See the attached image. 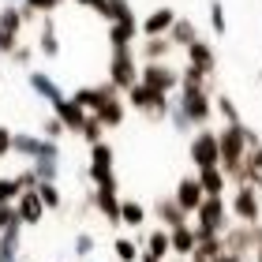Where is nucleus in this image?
Instances as JSON below:
<instances>
[{"mask_svg":"<svg viewBox=\"0 0 262 262\" xmlns=\"http://www.w3.org/2000/svg\"><path fill=\"white\" fill-rule=\"evenodd\" d=\"M258 135L255 131H247L244 124H225L221 127V135H217V142H221V172L232 180V172L240 169V161H244V154H247V142H255Z\"/></svg>","mask_w":262,"mask_h":262,"instance_id":"obj_1","label":"nucleus"},{"mask_svg":"<svg viewBox=\"0 0 262 262\" xmlns=\"http://www.w3.org/2000/svg\"><path fill=\"white\" fill-rule=\"evenodd\" d=\"M127 101H131V109L146 113V116H154V120H165V116H169V105H172L165 90H154V86H146V82H135V86L127 90Z\"/></svg>","mask_w":262,"mask_h":262,"instance_id":"obj_2","label":"nucleus"},{"mask_svg":"<svg viewBox=\"0 0 262 262\" xmlns=\"http://www.w3.org/2000/svg\"><path fill=\"white\" fill-rule=\"evenodd\" d=\"M195 217H199V225H195V232H199V240H206V236H221L225 229H229V206H225V199L217 195V199H206L202 206L195 210Z\"/></svg>","mask_w":262,"mask_h":262,"instance_id":"obj_3","label":"nucleus"},{"mask_svg":"<svg viewBox=\"0 0 262 262\" xmlns=\"http://www.w3.org/2000/svg\"><path fill=\"white\" fill-rule=\"evenodd\" d=\"M139 60H135V49H113V64H109V82L116 90H131L139 82Z\"/></svg>","mask_w":262,"mask_h":262,"instance_id":"obj_4","label":"nucleus"},{"mask_svg":"<svg viewBox=\"0 0 262 262\" xmlns=\"http://www.w3.org/2000/svg\"><path fill=\"white\" fill-rule=\"evenodd\" d=\"M232 180L240 187H262V142H247V154L240 161V169L232 172Z\"/></svg>","mask_w":262,"mask_h":262,"instance_id":"obj_5","label":"nucleus"},{"mask_svg":"<svg viewBox=\"0 0 262 262\" xmlns=\"http://www.w3.org/2000/svg\"><path fill=\"white\" fill-rule=\"evenodd\" d=\"M191 161L199 169H213L221 165V142H217V131H199L191 139Z\"/></svg>","mask_w":262,"mask_h":262,"instance_id":"obj_6","label":"nucleus"},{"mask_svg":"<svg viewBox=\"0 0 262 262\" xmlns=\"http://www.w3.org/2000/svg\"><path fill=\"white\" fill-rule=\"evenodd\" d=\"M90 180L105 187V184H116V176H113V146L109 142H94L90 146Z\"/></svg>","mask_w":262,"mask_h":262,"instance_id":"obj_7","label":"nucleus"},{"mask_svg":"<svg viewBox=\"0 0 262 262\" xmlns=\"http://www.w3.org/2000/svg\"><path fill=\"white\" fill-rule=\"evenodd\" d=\"M109 98H116V86H113V82H105V86H82V90L71 94V101H75L86 116H98L101 105L109 101Z\"/></svg>","mask_w":262,"mask_h":262,"instance_id":"obj_8","label":"nucleus"},{"mask_svg":"<svg viewBox=\"0 0 262 262\" xmlns=\"http://www.w3.org/2000/svg\"><path fill=\"white\" fill-rule=\"evenodd\" d=\"M176 105L184 109V116H187L191 124H206V120H210V113H213V101H210V94H206V90H184Z\"/></svg>","mask_w":262,"mask_h":262,"instance_id":"obj_9","label":"nucleus"},{"mask_svg":"<svg viewBox=\"0 0 262 262\" xmlns=\"http://www.w3.org/2000/svg\"><path fill=\"white\" fill-rule=\"evenodd\" d=\"M139 82H146V86L169 94L172 86H180V71H172L165 60H161V64H146V68L139 71Z\"/></svg>","mask_w":262,"mask_h":262,"instance_id":"obj_10","label":"nucleus"},{"mask_svg":"<svg viewBox=\"0 0 262 262\" xmlns=\"http://www.w3.org/2000/svg\"><path fill=\"white\" fill-rule=\"evenodd\" d=\"M172 199H176V206H180L184 213H195L202 202H206V191H202L199 176H195V180H191V176H184V180L176 184V195H172Z\"/></svg>","mask_w":262,"mask_h":262,"instance_id":"obj_11","label":"nucleus"},{"mask_svg":"<svg viewBox=\"0 0 262 262\" xmlns=\"http://www.w3.org/2000/svg\"><path fill=\"white\" fill-rule=\"evenodd\" d=\"M232 213H236V221H244V225L258 221V195H255V187H240V191L232 195Z\"/></svg>","mask_w":262,"mask_h":262,"instance_id":"obj_12","label":"nucleus"},{"mask_svg":"<svg viewBox=\"0 0 262 262\" xmlns=\"http://www.w3.org/2000/svg\"><path fill=\"white\" fill-rule=\"evenodd\" d=\"M15 210H19V221L23 225H41V217H45V202H41L38 191H23L15 199Z\"/></svg>","mask_w":262,"mask_h":262,"instance_id":"obj_13","label":"nucleus"},{"mask_svg":"<svg viewBox=\"0 0 262 262\" xmlns=\"http://www.w3.org/2000/svg\"><path fill=\"white\" fill-rule=\"evenodd\" d=\"M176 19H180V15H176L172 8H158V11H150V15H146V23H142L139 30L146 34V38H165V34L172 30Z\"/></svg>","mask_w":262,"mask_h":262,"instance_id":"obj_14","label":"nucleus"},{"mask_svg":"<svg viewBox=\"0 0 262 262\" xmlns=\"http://www.w3.org/2000/svg\"><path fill=\"white\" fill-rule=\"evenodd\" d=\"M94 206L105 213L109 225H120V195H116V184H105L94 191Z\"/></svg>","mask_w":262,"mask_h":262,"instance_id":"obj_15","label":"nucleus"},{"mask_svg":"<svg viewBox=\"0 0 262 262\" xmlns=\"http://www.w3.org/2000/svg\"><path fill=\"white\" fill-rule=\"evenodd\" d=\"M27 82H30V90L38 94V98H45L49 105H60V101H64V90L56 86V82H53L49 75H45V71H30Z\"/></svg>","mask_w":262,"mask_h":262,"instance_id":"obj_16","label":"nucleus"},{"mask_svg":"<svg viewBox=\"0 0 262 262\" xmlns=\"http://www.w3.org/2000/svg\"><path fill=\"white\" fill-rule=\"evenodd\" d=\"M139 38V23L135 15L131 19H120V23H113L109 27V41H113V49H131V41Z\"/></svg>","mask_w":262,"mask_h":262,"instance_id":"obj_17","label":"nucleus"},{"mask_svg":"<svg viewBox=\"0 0 262 262\" xmlns=\"http://www.w3.org/2000/svg\"><path fill=\"white\" fill-rule=\"evenodd\" d=\"M38 53L41 56H60V41H56V23L53 15H41V30H38Z\"/></svg>","mask_w":262,"mask_h":262,"instance_id":"obj_18","label":"nucleus"},{"mask_svg":"<svg viewBox=\"0 0 262 262\" xmlns=\"http://www.w3.org/2000/svg\"><path fill=\"white\" fill-rule=\"evenodd\" d=\"M187 64H195V68H202L210 75L213 68H217V56H213V45L210 41H191L187 45Z\"/></svg>","mask_w":262,"mask_h":262,"instance_id":"obj_19","label":"nucleus"},{"mask_svg":"<svg viewBox=\"0 0 262 262\" xmlns=\"http://www.w3.org/2000/svg\"><path fill=\"white\" fill-rule=\"evenodd\" d=\"M53 113H56V120H60L68 131H79L82 124H86V113H82L75 101H68V98H64L60 105H53Z\"/></svg>","mask_w":262,"mask_h":262,"instance_id":"obj_20","label":"nucleus"},{"mask_svg":"<svg viewBox=\"0 0 262 262\" xmlns=\"http://www.w3.org/2000/svg\"><path fill=\"white\" fill-rule=\"evenodd\" d=\"M199 184L206 191V199H217L225 191V184H229V176L221 172V165H213V169H199Z\"/></svg>","mask_w":262,"mask_h":262,"instance_id":"obj_21","label":"nucleus"},{"mask_svg":"<svg viewBox=\"0 0 262 262\" xmlns=\"http://www.w3.org/2000/svg\"><path fill=\"white\" fill-rule=\"evenodd\" d=\"M158 217L169 225V229H180V225H191L187 221V213L176 206V199H158Z\"/></svg>","mask_w":262,"mask_h":262,"instance_id":"obj_22","label":"nucleus"},{"mask_svg":"<svg viewBox=\"0 0 262 262\" xmlns=\"http://www.w3.org/2000/svg\"><path fill=\"white\" fill-rule=\"evenodd\" d=\"M165 38H169L172 45H184V49H187L191 41H199V30H195V23H191V19H176V23H172V30L165 34Z\"/></svg>","mask_w":262,"mask_h":262,"instance_id":"obj_23","label":"nucleus"},{"mask_svg":"<svg viewBox=\"0 0 262 262\" xmlns=\"http://www.w3.org/2000/svg\"><path fill=\"white\" fill-rule=\"evenodd\" d=\"M172 251L176 255H191L195 251V244H199V232L191 229V225H180V229H172Z\"/></svg>","mask_w":262,"mask_h":262,"instance_id":"obj_24","label":"nucleus"},{"mask_svg":"<svg viewBox=\"0 0 262 262\" xmlns=\"http://www.w3.org/2000/svg\"><path fill=\"white\" fill-rule=\"evenodd\" d=\"M19 229L23 225H11L8 232H0V262H19Z\"/></svg>","mask_w":262,"mask_h":262,"instance_id":"obj_25","label":"nucleus"},{"mask_svg":"<svg viewBox=\"0 0 262 262\" xmlns=\"http://www.w3.org/2000/svg\"><path fill=\"white\" fill-rule=\"evenodd\" d=\"M124 105H127V101H120V98H109V101L101 105L98 120H101L105 127H120V124H124Z\"/></svg>","mask_w":262,"mask_h":262,"instance_id":"obj_26","label":"nucleus"},{"mask_svg":"<svg viewBox=\"0 0 262 262\" xmlns=\"http://www.w3.org/2000/svg\"><path fill=\"white\" fill-rule=\"evenodd\" d=\"M172 41L169 38H146V45H142V56H146V64H161L165 56H169Z\"/></svg>","mask_w":262,"mask_h":262,"instance_id":"obj_27","label":"nucleus"},{"mask_svg":"<svg viewBox=\"0 0 262 262\" xmlns=\"http://www.w3.org/2000/svg\"><path fill=\"white\" fill-rule=\"evenodd\" d=\"M146 247H150L146 255H154V258H165V255L172 251V236L165 232V229H154V232L146 236Z\"/></svg>","mask_w":262,"mask_h":262,"instance_id":"obj_28","label":"nucleus"},{"mask_svg":"<svg viewBox=\"0 0 262 262\" xmlns=\"http://www.w3.org/2000/svg\"><path fill=\"white\" fill-rule=\"evenodd\" d=\"M98 15H105L109 23H120V19H131V4H127V0H101Z\"/></svg>","mask_w":262,"mask_h":262,"instance_id":"obj_29","label":"nucleus"},{"mask_svg":"<svg viewBox=\"0 0 262 262\" xmlns=\"http://www.w3.org/2000/svg\"><path fill=\"white\" fill-rule=\"evenodd\" d=\"M180 90H206V71L195 68V64H187L180 71Z\"/></svg>","mask_w":262,"mask_h":262,"instance_id":"obj_30","label":"nucleus"},{"mask_svg":"<svg viewBox=\"0 0 262 262\" xmlns=\"http://www.w3.org/2000/svg\"><path fill=\"white\" fill-rule=\"evenodd\" d=\"M34 172H38V180L56 184V176H60V158H34Z\"/></svg>","mask_w":262,"mask_h":262,"instance_id":"obj_31","label":"nucleus"},{"mask_svg":"<svg viewBox=\"0 0 262 262\" xmlns=\"http://www.w3.org/2000/svg\"><path fill=\"white\" fill-rule=\"evenodd\" d=\"M142 221H146V210H142L139 202H120V225H131V229H139Z\"/></svg>","mask_w":262,"mask_h":262,"instance_id":"obj_32","label":"nucleus"},{"mask_svg":"<svg viewBox=\"0 0 262 262\" xmlns=\"http://www.w3.org/2000/svg\"><path fill=\"white\" fill-rule=\"evenodd\" d=\"M34 191H38L41 195V202H45V210H56V206H60V187H56V184H49V180H38V187H34Z\"/></svg>","mask_w":262,"mask_h":262,"instance_id":"obj_33","label":"nucleus"},{"mask_svg":"<svg viewBox=\"0 0 262 262\" xmlns=\"http://www.w3.org/2000/svg\"><path fill=\"white\" fill-rule=\"evenodd\" d=\"M23 191L15 184V176H0V206H8V202H15Z\"/></svg>","mask_w":262,"mask_h":262,"instance_id":"obj_34","label":"nucleus"},{"mask_svg":"<svg viewBox=\"0 0 262 262\" xmlns=\"http://www.w3.org/2000/svg\"><path fill=\"white\" fill-rule=\"evenodd\" d=\"M213 109H217V113L225 116V124H240V109L232 105V98H225V94H221V98L213 101Z\"/></svg>","mask_w":262,"mask_h":262,"instance_id":"obj_35","label":"nucleus"},{"mask_svg":"<svg viewBox=\"0 0 262 262\" xmlns=\"http://www.w3.org/2000/svg\"><path fill=\"white\" fill-rule=\"evenodd\" d=\"M113 251H116V258H120V262H139V247L131 244V240H124V236L113 244Z\"/></svg>","mask_w":262,"mask_h":262,"instance_id":"obj_36","label":"nucleus"},{"mask_svg":"<svg viewBox=\"0 0 262 262\" xmlns=\"http://www.w3.org/2000/svg\"><path fill=\"white\" fill-rule=\"evenodd\" d=\"M101 127H105V124L98 120V116H86V124H82L79 131H82V139H86L90 146H94V142H101Z\"/></svg>","mask_w":262,"mask_h":262,"instance_id":"obj_37","label":"nucleus"},{"mask_svg":"<svg viewBox=\"0 0 262 262\" xmlns=\"http://www.w3.org/2000/svg\"><path fill=\"white\" fill-rule=\"evenodd\" d=\"M210 27H213V34H225V30H229V23H225V8H221V0H213V4H210Z\"/></svg>","mask_w":262,"mask_h":262,"instance_id":"obj_38","label":"nucleus"},{"mask_svg":"<svg viewBox=\"0 0 262 262\" xmlns=\"http://www.w3.org/2000/svg\"><path fill=\"white\" fill-rule=\"evenodd\" d=\"M11 225H23V221H19V210H15V202L0 206V232H8Z\"/></svg>","mask_w":262,"mask_h":262,"instance_id":"obj_39","label":"nucleus"},{"mask_svg":"<svg viewBox=\"0 0 262 262\" xmlns=\"http://www.w3.org/2000/svg\"><path fill=\"white\" fill-rule=\"evenodd\" d=\"M75 255H79V258H90V255H94V236H90V232H79V236H75Z\"/></svg>","mask_w":262,"mask_h":262,"instance_id":"obj_40","label":"nucleus"},{"mask_svg":"<svg viewBox=\"0 0 262 262\" xmlns=\"http://www.w3.org/2000/svg\"><path fill=\"white\" fill-rule=\"evenodd\" d=\"M64 131H68V127H64L60 120H56V116H49V120L41 124V135H45V139H60Z\"/></svg>","mask_w":262,"mask_h":262,"instance_id":"obj_41","label":"nucleus"},{"mask_svg":"<svg viewBox=\"0 0 262 262\" xmlns=\"http://www.w3.org/2000/svg\"><path fill=\"white\" fill-rule=\"evenodd\" d=\"M169 120H172V127H176V131H187V127H191V120L184 116L180 105H169Z\"/></svg>","mask_w":262,"mask_h":262,"instance_id":"obj_42","label":"nucleus"},{"mask_svg":"<svg viewBox=\"0 0 262 262\" xmlns=\"http://www.w3.org/2000/svg\"><path fill=\"white\" fill-rule=\"evenodd\" d=\"M30 56H34V45H15V49H11V60H15L19 68H27Z\"/></svg>","mask_w":262,"mask_h":262,"instance_id":"obj_43","label":"nucleus"},{"mask_svg":"<svg viewBox=\"0 0 262 262\" xmlns=\"http://www.w3.org/2000/svg\"><path fill=\"white\" fill-rule=\"evenodd\" d=\"M15 184H19V191H34V187H38V172H34V169L19 172V176H15Z\"/></svg>","mask_w":262,"mask_h":262,"instance_id":"obj_44","label":"nucleus"},{"mask_svg":"<svg viewBox=\"0 0 262 262\" xmlns=\"http://www.w3.org/2000/svg\"><path fill=\"white\" fill-rule=\"evenodd\" d=\"M23 4H27V8H34V11H45V15H49V11H56V8H60V0H23Z\"/></svg>","mask_w":262,"mask_h":262,"instance_id":"obj_45","label":"nucleus"},{"mask_svg":"<svg viewBox=\"0 0 262 262\" xmlns=\"http://www.w3.org/2000/svg\"><path fill=\"white\" fill-rule=\"evenodd\" d=\"M11 49H15V34L0 27V56H11Z\"/></svg>","mask_w":262,"mask_h":262,"instance_id":"obj_46","label":"nucleus"},{"mask_svg":"<svg viewBox=\"0 0 262 262\" xmlns=\"http://www.w3.org/2000/svg\"><path fill=\"white\" fill-rule=\"evenodd\" d=\"M8 150H11V131H8V127H0V158H4Z\"/></svg>","mask_w":262,"mask_h":262,"instance_id":"obj_47","label":"nucleus"},{"mask_svg":"<svg viewBox=\"0 0 262 262\" xmlns=\"http://www.w3.org/2000/svg\"><path fill=\"white\" fill-rule=\"evenodd\" d=\"M217 262H244V258H240V255H232V251H221Z\"/></svg>","mask_w":262,"mask_h":262,"instance_id":"obj_48","label":"nucleus"},{"mask_svg":"<svg viewBox=\"0 0 262 262\" xmlns=\"http://www.w3.org/2000/svg\"><path fill=\"white\" fill-rule=\"evenodd\" d=\"M75 4H82V8H94V11H98V8H101V0H75Z\"/></svg>","mask_w":262,"mask_h":262,"instance_id":"obj_49","label":"nucleus"},{"mask_svg":"<svg viewBox=\"0 0 262 262\" xmlns=\"http://www.w3.org/2000/svg\"><path fill=\"white\" fill-rule=\"evenodd\" d=\"M139 262H161V258H154V255H142V258H139Z\"/></svg>","mask_w":262,"mask_h":262,"instance_id":"obj_50","label":"nucleus"},{"mask_svg":"<svg viewBox=\"0 0 262 262\" xmlns=\"http://www.w3.org/2000/svg\"><path fill=\"white\" fill-rule=\"evenodd\" d=\"M258 251H262V225H258Z\"/></svg>","mask_w":262,"mask_h":262,"instance_id":"obj_51","label":"nucleus"},{"mask_svg":"<svg viewBox=\"0 0 262 262\" xmlns=\"http://www.w3.org/2000/svg\"><path fill=\"white\" fill-rule=\"evenodd\" d=\"M258 262H262V251H258Z\"/></svg>","mask_w":262,"mask_h":262,"instance_id":"obj_52","label":"nucleus"},{"mask_svg":"<svg viewBox=\"0 0 262 262\" xmlns=\"http://www.w3.org/2000/svg\"><path fill=\"white\" fill-rule=\"evenodd\" d=\"M0 82H4V79H0Z\"/></svg>","mask_w":262,"mask_h":262,"instance_id":"obj_53","label":"nucleus"}]
</instances>
